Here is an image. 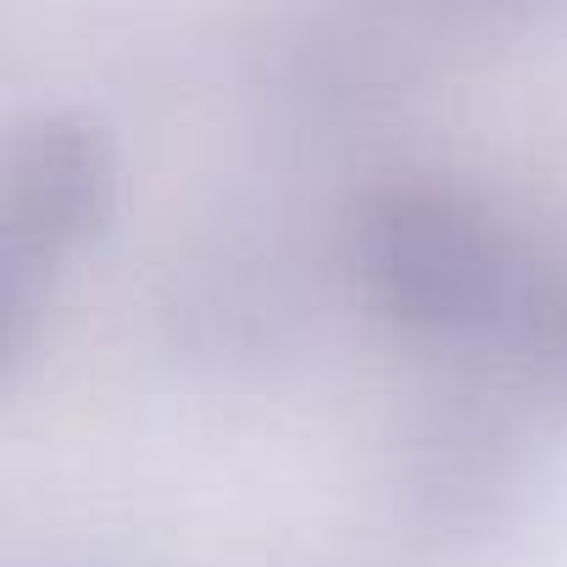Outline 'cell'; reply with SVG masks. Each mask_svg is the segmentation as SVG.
Masks as SVG:
<instances>
[{"instance_id": "cell-2", "label": "cell", "mask_w": 567, "mask_h": 567, "mask_svg": "<svg viewBox=\"0 0 567 567\" xmlns=\"http://www.w3.org/2000/svg\"><path fill=\"white\" fill-rule=\"evenodd\" d=\"M117 212L112 140L68 112L34 117L7 151L0 184V362L18 368L40 346L56 284Z\"/></svg>"}, {"instance_id": "cell-7", "label": "cell", "mask_w": 567, "mask_h": 567, "mask_svg": "<svg viewBox=\"0 0 567 567\" xmlns=\"http://www.w3.org/2000/svg\"><path fill=\"white\" fill-rule=\"evenodd\" d=\"M462 7H473L484 18H501V23H550V18H567V0H462Z\"/></svg>"}, {"instance_id": "cell-6", "label": "cell", "mask_w": 567, "mask_h": 567, "mask_svg": "<svg viewBox=\"0 0 567 567\" xmlns=\"http://www.w3.org/2000/svg\"><path fill=\"white\" fill-rule=\"evenodd\" d=\"M512 384L539 406L567 417V245L523 261L517 290L501 323Z\"/></svg>"}, {"instance_id": "cell-4", "label": "cell", "mask_w": 567, "mask_h": 567, "mask_svg": "<svg viewBox=\"0 0 567 567\" xmlns=\"http://www.w3.org/2000/svg\"><path fill=\"white\" fill-rule=\"evenodd\" d=\"M528 489L523 423L473 390L429 395L390 451L395 512L440 545H473L517 512Z\"/></svg>"}, {"instance_id": "cell-1", "label": "cell", "mask_w": 567, "mask_h": 567, "mask_svg": "<svg viewBox=\"0 0 567 567\" xmlns=\"http://www.w3.org/2000/svg\"><path fill=\"white\" fill-rule=\"evenodd\" d=\"M351 278L368 312L417 346L501 334L523 261L495 212L440 178H395L351 212Z\"/></svg>"}, {"instance_id": "cell-5", "label": "cell", "mask_w": 567, "mask_h": 567, "mask_svg": "<svg viewBox=\"0 0 567 567\" xmlns=\"http://www.w3.org/2000/svg\"><path fill=\"white\" fill-rule=\"evenodd\" d=\"M401 79L395 40L362 18H312L272 56V95L312 128H368L395 106Z\"/></svg>"}, {"instance_id": "cell-8", "label": "cell", "mask_w": 567, "mask_h": 567, "mask_svg": "<svg viewBox=\"0 0 567 567\" xmlns=\"http://www.w3.org/2000/svg\"><path fill=\"white\" fill-rule=\"evenodd\" d=\"M84 567H90V561H84Z\"/></svg>"}, {"instance_id": "cell-3", "label": "cell", "mask_w": 567, "mask_h": 567, "mask_svg": "<svg viewBox=\"0 0 567 567\" xmlns=\"http://www.w3.org/2000/svg\"><path fill=\"white\" fill-rule=\"evenodd\" d=\"M312 290L290 250L217 234L184 250L156 290V334L173 362L206 379H261L312 334Z\"/></svg>"}]
</instances>
